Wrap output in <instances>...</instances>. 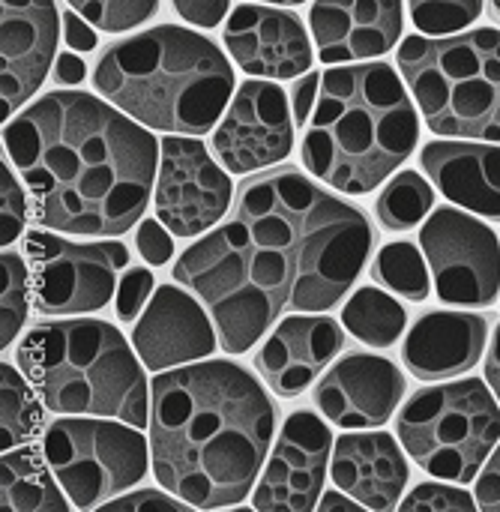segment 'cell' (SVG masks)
I'll list each match as a JSON object with an SVG mask.
<instances>
[{
	"label": "cell",
	"mask_w": 500,
	"mask_h": 512,
	"mask_svg": "<svg viewBox=\"0 0 500 512\" xmlns=\"http://www.w3.org/2000/svg\"><path fill=\"white\" fill-rule=\"evenodd\" d=\"M366 216L297 168L240 183L231 216L174 264L216 324L222 351L243 354L285 312L333 309L369 261Z\"/></svg>",
	"instance_id": "6da1fadb"
},
{
	"label": "cell",
	"mask_w": 500,
	"mask_h": 512,
	"mask_svg": "<svg viewBox=\"0 0 500 512\" xmlns=\"http://www.w3.org/2000/svg\"><path fill=\"white\" fill-rule=\"evenodd\" d=\"M3 144L30 192L33 222L48 231L126 234L156 189L159 141L81 90L33 102L3 129Z\"/></svg>",
	"instance_id": "7a4b0ae2"
},
{
	"label": "cell",
	"mask_w": 500,
	"mask_h": 512,
	"mask_svg": "<svg viewBox=\"0 0 500 512\" xmlns=\"http://www.w3.org/2000/svg\"><path fill=\"white\" fill-rule=\"evenodd\" d=\"M276 408L237 363L210 360L156 375L150 456L162 489L195 510H228L252 492Z\"/></svg>",
	"instance_id": "3957f363"
},
{
	"label": "cell",
	"mask_w": 500,
	"mask_h": 512,
	"mask_svg": "<svg viewBox=\"0 0 500 512\" xmlns=\"http://www.w3.org/2000/svg\"><path fill=\"white\" fill-rule=\"evenodd\" d=\"M291 96L303 165L345 195L372 192L420 138L414 102L387 63L363 60L312 72Z\"/></svg>",
	"instance_id": "277c9868"
},
{
	"label": "cell",
	"mask_w": 500,
	"mask_h": 512,
	"mask_svg": "<svg viewBox=\"0 0 500 512\" xmlns=\"http://www.w3.org/2000/svg\"><path fill=\"white\" fill-rule=\"evenodd\" d=\"M93 84L132 120L171 135L210 132L234 99L225 54L207 36L174 24L114 42L96 63Z\"/></svg>",
	"instance_id": "5b68a950"
},
{
	"label": "cell",
	"mask_w": 500,
	"mask_h": 512,
	"mask_svg": "<svg viewBox=\"0 0 500 512\" xmlns=\"http://www.w3.org/2000/svg\"><path fill=\"white\" fill-rule=\"evenodd\" d=\"M15 360L54 414L111 417L135 429L150 423L144 369L123 333L108 321L39 324L21 339Z\"/></svg>",
	"instance_id": "8992f818"
},
{
	"label": "cell",
	"mask_w": 500,
	"mask_h": 512,
	"mask_svg": "<svg viewBox=\"0 0 500 512\" xmlns=\"http://www.w3.org/2000/svg\"><path fill=\"white\" fill-rule=\"evenodd\" d=\"M396 63L435 135L500 141V30L408 36Z\"/></svg>",
	"instance_id": "52a82bcc"
},
{
	"label": "cell",
	"mask_w": 500,
	"mask_h": 512,
	"mask_svg": "<svg viewBox=\"0 0 500 512\" xmlns=\"http://www.w3.org/2000/svg\"><path fill=\"white\" fill-rule=\"evenodd\" d=\"M396 435L426 474L465 486L500 441V405L480 378L426 387L399 411Z\"/></svg>",
	"instance_id": "ba28073f"
},
{
	"label": "cell",
	"mask_w": 500,
	"mask_h": 512,
	"mask_svg": "<svg viewBox=\"0 0 500 512\" xmlns=\"http://www.w3.org/2000/svg\"><path fill=\"white\" fill-rule=\"evenodd\" d=\"M42 456L51 465L69 504L93 510L132 489L147 471V441L129 423L111 417L54 420L42 438Z\"/></svg>",
	"instance_id": "9c48e42d"
},
{
	"label": "cell",
	"mask_w": 500,
	"mask_h": 512,
	"mask_svg": "<svg viewBox=\"0 0 500 512\" xmlns=\"http://www.w3.org/2000/svg\"><path fill=\"white\" fill-rule=\"evenodd\" d=\"M33 306L39 315L99 312L117 291V276L129 264V249L117 240H66L54 231L27 237Z\"/></svg>",
	"instance_id": "30bf717a"
},
{
	"label": "cell",
	"mask_w": 500,
	"mask_h": 512,
	"mask_svg": "<svg viewBox=\"0 0 500 512\" xmlns=\"http://www.w3.org/2000/svg\"><path fill=\"white\" fill-rule=\"evenodd\" d=\"M420 246L441 303L486 309L498 300L500 243L486 222L438 207L420 231Z\"/></svg>",
	"instance_id": "8fae6325"
},
{
	"label": "cell",
	"mask_w": 500,
	"mask_h": 512,
	"mask_svg": "<svg viewBox=\"0 0 500 512\" xmlns=\"http://www.w3.org/2000/svg\"><path fill=\"white\" fill-rule=\"evenodd\" d=\"M231 180L210 159L207 147L189 135L159 141L156 216L174 237H198L213 228L231 204Z\"/></svg>",
	"instance_id": "7c38bea8"
},
{
	"label": "cell",
	"mask_w": 500,
	"mask_h": 512,
	"mask_svg": "<svg viewBox=\"0 0 500 512\" xmlns=\"http://www.w3.org/2000/svg\"><path fill=\"white\" fill-rule=\"evenodd\" d=\"M333 435L312 411H294L258 477L252 507L264 512H306L318 507V495L333 459Z\"/></svg>",
	"instance_id": "4fadbf2b"
},
{
	"label": "cell",
	"mask_w": 500,
	"mask_h": 512,
	"mask_svg": "<svg viewBox=\"0 0 500 512\" xmlns=\"http://www.w3.org/2000/svg\"><path fill=\"white\" fill-rule=\"evenodd\" d=\"M291 144L288 96L270 81H246L213 132V153L231 174L270 168L291 153Z\"/></svg>",
	"instance_id": "5bb4252c"
},
{
	"label": "cell",
	"mask_w": 500,
	"mask_h": 512,
	"mask_svg": "<svg viewBox=\"0 0 500 512\" xmlns=\"http://www.w3.org/2000/svg\"><path fill=\"white\" fill-rule=\"evenodd\" d=\"M405 396V375L378 354L342 357L315 387V408L339 429L384 426Z\"/></svg>",
	"instance_id": "9a60e30c"
},
{
	"label": "cell",
	"mask_w": 500,
	"mask_h": 512,
	"mask_svg": "<svg viewBox=\"0 0 500 512\" xmlns=\"http://www.w3.org/2000/svg\"><path fill=\"white\" fill-rule=\"evenodd\" d=\"M132 345L150 372H165L210 357L219 336L210 312L201 309L198 300H192L183 288L159 285L150 306L135 321Z\"/></svg>",
	"instance_id": "2e32d148"
},
{
	"label": "cell",
	"mask_w": 500,
	"mask_h": 512,
	"mask_svg": "<svg viewBox=\"0 0 500 512\" xmlns=\"http://www.w3.org/2000/svg\"><path fill=\"white\" fill-rule=\"evenodd\" d=\"M225 48L240 69L288 81L312 66V45L297 15L267 3H243L225 24Z\"/></svg>",
	"instance_id": "e0dca14e"
},
{
	"label": "cell",
	"mask_w": 500,
	"mask_h": 512,
	"mask_svg": "<svg viewBox=\"0 0 500 512\" xmlns=\"http://www.w3.org/2000/svg\"><path fill=\"white\" fill-rule=\"evenodd\" d=\"M342 345L345 333L339 321L300 312L285 318L267 336L255 354V369L276 396L294 399L318 381V375L342 354Z\"/></svg>",
	"instance_id": "ac0fdd59"
},
{
	"label": "cell",
	"mask_w": 500,
	"mask_h": 512,
	"mask_svg": "<svg viewBox=\"0 0 500 512\" xmlns=\"http://www.w3.org/2000/svg\"><path fill=\"white\" fill-rule=\"evenodd\" d=\"M0 72L3 117L15 114L45 81L57 48L54 0H0Z\"/></svg>",
	"instance_id": "d6986e66"
},
{
	"label": "cell",
	"mask_w": 500,
	"mask_h": 512,
	"mask_svg": "<svg viewBox=\"0 0 500 512\" xmlns=\"http://www.w3.org/2000/svg\"><path fill=\"white\" fill-rule=\"evenodd\" d=\"M309 24L324 63L372 60L399 42L402 0H315Z\"/></svg>",
	"instance_id": "ffe728a7"
},
{
	"label": "cell",
	"mask_w": 500,
	"mask_h": 512,
	"mask_svg": "<svg viewBox=\"0 0 500 512\" xmlns=\"http://www.w3.org/2000/svg\"><path fill=\"white\" fill-rule=\"evenodd\" d=\"M489 324L471 312H426L402 342V363L420 381H450L486 354Z\"/></svg>",
	"instance_id": "44dd1931"
},
{
	"label": "cell",
	"mask_w": 500,
	"mask_h": 512,
	"mask_svg": "<svg viewBox=\"0 0 500 512\" xmlns=\"http://www.w3.org/2000/svg\"><path fill=\"white\" fill-rule=\"evenodd\" d=\"M330 474L366 510H393L408 486V462L387 432H351L333 447Z\"/></svg>",
	"instance_id": "7402d4cb"
},
{
	"label": "cell",
	"mask_w": 500,
	"mask_h": 512,
	"mask_svg": "<svg viewBox=\"0 0 500 512\" xmlns=\"http://www.w3.org/2000/svg\"><path fill=\"white\" fill-rule=\"evenodd\" d=\"M432 186L477 216L500 222V147L477 141H432L420 153Z\"/></svg>",
	"instance_id": "603a6c76"
},
{
	"label": "cell",
	"mask_w": 500,
	"mask_h": 512,
	"mask_svg": "<svg viewBox=\"0 0 500 512\" xmlns=\"http://www.w3.org/2000/svg\"><path fill=\"white\" fill-rule=\"evenodd\" d=\"M54 471L45 462V456H36L33 450H3L0 462V498L3 510L21 512H63L69 504L66 492H60L54 483Z\"/></svg>",
	"instance_id": "cb8c5ba5"
},
{
	"label": "cell",
	"mask_w": 500,
	"mask_h": 512,
	"mask_svg": "<svg viewBox=\"0 0 500 512\" xmlns=\"http://www.w3.org/2000/svg\"><path fill=\"white\" fill-rule=\"evenodd\" d=\"M342 324L357 342L369 348H390L405 333L408 315L390 291L357 288L342 309Z\"/></svg>",
	"instance_id": "d4e9b609"
},
{
	"label": "cell",
	"mask_w": 500,
	"mask_h": 512,
	"mask_svg": "<svg viewBox=\"0 0 500 512\" xmlns=\"http://www.w3.org/2000/svg\"><path fill=\"white\" fill-rule=\"evenodd\" d=\"M369 273L378 288H387L390 294H399L411 303H423L432 294V276L426 270V261L420 249L408 240L387 243L375 255Z\"/></svg>",
	"instance_id": "484cf974"
},
{
	"label": "cell",
	"mask_w": 500,
	"mask_h": 512,
	"mask_svg": "<svg viewBox=\"0 0 500 512\" xmlns=\"http://www.w3.org/2000/svg\"><path fill=\"white\" fill-rule=\"evenodd\" d=\"M432 207H435L432 183L417 171H402L381 192V198L375 204V213H378L381 228L408 231V228L420 225L432 213Z\"/></svg>",
	"instance_id": "4316f807"
},
{
	"label": "cell",
	"mask_w": 500,
	"mask_h": 512,
	"mask_svg": "<svg viewBox=\"0 0 500 512\" xmlns=\"http://www.w3.org/2000/svg\"><path fill=\"white\" fill-rule=\"evenodd\" d=\"M0 429H3V450H15L27 444L39 423H42V408L33 399V384L18 372L15 366L0 369Z\"/></svg>",
	"instance_id": "83f0119b"
},
{
	"label": "cell",
	"mask_w": 500,
	"mask_h": 512,
	"mask_svg": "<svg viewBox=\"0 0 500 512\" xmlns=\"http://www.w3.org/2000/svg\"><path fill=\"white\" fill-rule=\"evenodd\" d=\"M3 315H0V345H12L24 318H27V294H30V267L18 252L3 249Z\"/></svg>",
	"instance_id": "f1b7e54d"
},
{
	"label": "cell",
	"mask_w": 500,
	"mask_h": 512,
	"mask_svg": "<svg viewBox=\"0 0 500 512\" xmlns=\"http://www.w3.org/2000/svg\"><path fill=\"white\" fill-rule=\"evenodd\" d=\"M87 24L99 27L102 33H123L144 24L156 15L159 0H66Z\"/></svg>",
	"instance_id": "f546056e"
},
{
	"label": "cell",
	"mask_w": 500,
	"mask_h": 512,
	"mask_svg": "<svg viewBox=\"0 0 500 512\" xmlns=\"http://www.w3.org/2000/svg\"><path fill=\"white\" fill-rule=\"evenodd\" d=\"M408 9L423 33L450 36L480 18L483 0H408Z\"/></svg>",
	"instance_id": "4dcf8cb0"
},
{
	"label": "cell",
	"mask_w": 500,
	"mask_h": 512,
	"mask_svg": "<svg viewBox=\"0 0 500 512\" xmlns=\"http://www.w3.org/2000/svg\"><path fill=\"white\" fill-rule=\"evenodd\" d=\"M474 498L465 489H453V486H441V483H423L417 486L405 504H399V510L405 512H438V510H456L468 512L474 510Z\"/></svg>",
	"instance_id": "1f68e13d"
},
{
	"label": "cell",
	"mask_w": 500,
	"mask_h": 512,
	"mask_svg": "<svg viewBox=\"0 0 500 512\" xmlns=\"http://www.w3.org/2000/svg\"><path fill=\"white\" fill-rule=\"evenodd\" d=\"M0 192H3V204H0V210H3V225H0V240H3V249L21 234V228H24V219H27V198H24V192H21V186H18V180H15V174L6 168V162H3V168H0Z\"/></svg>",
	"instance_id": "d6a6232c"
},
{
	"label": "cell",
	"mask_w": 500,
	"mask_h": 512,
	"mask_svg": "<svg viewBox=\"0 0 500 512\" xmlns=\"http://www.w3.org/2000/svg\"><path fill=\"white\" fill-rule=\"evenodd\" d=\"M153 276L147 267H129L117 285V318L120 321H135L138 312H144L150 291H153Z\"/></svg>",
	"instance_id": "836d02e7"
},
{
	"label": "cell",
	"mask_w": 500,
	"mask_h": 512,
	"mask_svg": "<svg viewBox=\"0 0 500 512\" xmlns=\"http://www.w3.org/2000/svg\"><path fill=\"white\" fill-rule=\"evenodd\" d=\"M135 243H138V252L147 264L159 267V264H168L171 255H174V240H171V231L159 222V219H144L138 225V234H135Z\"/></svg>",
	"instance_id": "e575fe53"
},
{
	"label": "cell",
	"mask_w": 500,
	"mask_h": 512,
	"mask_svg": "<svg viewBox=\"0 0 500 512\" xmlns=\"http://www.w3.org/2000/svg\"><path fill=\"white\" fill-rule=\"evenodd\" d=\"M177 498V495H174ZM174 498H168V495H162V492H135V495H123V498H117V501H111V504H102V510L105 512H186V510H195L192 504H177Z\"/></svg>",
	"instance_id": "d590c367"
},
{
	"label": "cell",
	"mask_w": 500,
	"mask_h": 512,
	"mask_svg": "<svg viewBox=\"0 0 500 512\" xmlns=\"http://www.w3.org/2000/svg\"><path fill=\"white\" fill-rule=\"evenodd\" d=\"M171 3L183 21L198 27H216L225 18L231 0H171Z\"/></svg>",
	"instance_id": "8d00e7d4"
},
{
	"label": "cell",
	"mask_w": 500,
	"mask_h": 512,
	"mask_svg": "<svg viewBox=\"0 0 500 512\" xmlns=\"http://www.w3.org/2000/svg\"><path fill=\"white\" fill-rule=\"evenodd\" d=\"M477 507L489 512H500V447L489 459L486 471L477 474Z\"/></svg>",
	"instance_id": "74e56055"
},
{
	"label": "cell",
	"mask_w": 500,
	"mask_h": 512,
	"mask_svg": "<svg viewBox=\"0 0 500 512\" xmlns=\"http://www.w3.org/2000/svg\"><path fill=\"white\" fill-rule=\"evenodd\" d=\"M63 33H66V45L69 48H78V51H93L96 42H99L93 24H87L75 9H69L63 15Z\"/></svg>",
	"instance_id": "f35d334b"
},
{
	"label": "cell",
	"mask_w": 500,
	"mask_h": 512,
	"mask_svg": "<svg viewBox=\"0 0 500 512\" xmlns=\"http://www.w3.org/2000/svg\"><path fill=\"white\" fill-rule=\"evenodd\" d=\"M84 60L78 57V54H72V51H66V54H60L57 57V63H54V81L57 84H78L81 78H84Z\"/></svg>",
	"instance_id": "ab89813d"
},
{
	"label": "cell",
	"mask_w": 500,
	"mask_h": 512,
	"mask_svg": "<svg viewBox=\"0 0 500 512\" xmlns=\"http://www.w3.org/2000/svg\"><path fill=\"white\" fill-rule=\"evenodd\" d=\"M486 381H489V387L495 390V396H498L500 402V324L498 330H495V336H492L489 357H486Z\"/></svg>",
	"instance_id": "60d3db41"
},
{
	"label": "cell",
	"mask_w": 500,
	"mask_h": 512,
	"mask_svg": "<svg viewBox=\"0 0 500 512\" xmlns=\"http://www.w3.org/2000/svg\"><path fill=\"white\" fill-rule=\"evenodd\" d=\"M318 510H324V512H333V510H351V512H360L363 510V504L360 501H354L348 492H327L324 495V501L318 504Z\"/></svg>",
	"instance_id": "b9f144b4"
},
{
	"label": "cell",
	"mask_w": 500,
	"mask_h": 512,
	"mask_svg": "<svg viewBox=\"0 0 500 512\" xmlns=\"http://www.w3.org/2000/svg\"><path fill=\"white\" fill-rule=\"evenodd\" d=\"M261 3H267V6H297L303 0H261Z\"/></svg>",
	"instance_id": "7bdbcfd3"
},
{
	"label": "cell",
	"mask_w": 500,
	"mask_h": 512,
	"mask_svg": "<svg viewBox=\"0 0 500 512\" xmlns=\"http://www.w3.org/2000/svg\"><path fill=\"white\" fill-rule=\"evenodd\" d=\"M489 9H492V18L500 24V0H489Z\"/></svg>",
	"instance_id": "ee69618b"
}]
</instances>
